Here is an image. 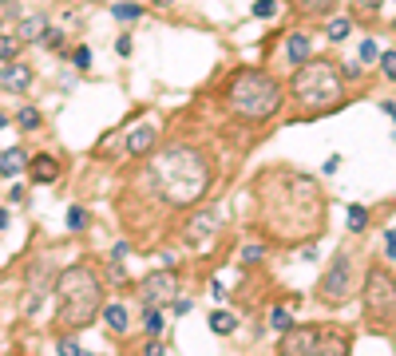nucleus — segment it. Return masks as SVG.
<instances>
[{"label": "nucleus", "instance_id": "obj_5", "mask_svg": "<svg viewBox=\"0 0 396 356\" xmlns=\"http://www.w3.org/2000/svg\"><path fill=\"white\" fill-rule=\"evenodd\" d=\"M226 107L234 111L238 119H246V123H266L282 107V87H277V79H270L258 68H242V72H234V79L226 87Z\"/></svg>", "mask_w": 396, "mask_h": 356}, {"label": "nucleus", "instance_id": "obj_11", "mask_svg": "<svg viewBox=\"0 0 396 356\" xmlns=\"http://www.w3.org/2000/svg\"><path fill=\"white\" fill-rule=\"evenodd\" d=\"M0 87L4 91H28L32 87V68L28 63H20V60H8V63H0Z\"/></svg>", "mask_w": 396, "mask_h": 356}, {"label": "nucleus", "instance_id": "obj_23", "mask_svg": "<svg viewBox=\"0 0 396 356\" xmlns=\"http://www.w3.org/2000/svg\"><path fill=\"white\" fill-rule=\"evenodd\" d=\"M112 16H115V20H127V24H131V20H139V16H143V8L127 0V4H112Z\"/></svg>", "mask_w": 396, "mask_h": 356}, {"label": "nucleus", "instance_id": "obj_12", "mask_svg": "<svg viewBox=\"0 0 396 356\" xmlns=\"http://www.w3.org/2000/svg\"><path fill=\"white\" fill-rule=\"evenodd\" d=\"M155 143H159V131H155L151 123L135 127V131H127V155H131V159L151 155V150H155Z\"/></svg>", "mask_w": 396, "mask_h": 356}, {"label": "nucleus", "instance_id": "obj_26", "mask_svg": "<svg viewBox=\"0 0 396 356\" xmlns=\"http://www.w3.org/2000/svg\"><path fill=\"white\" fill-rule=\"evenodd\" d=\"M87 222H91V218H87L84 206H72V210H68V230L79 233V230H87Z\"/></svg>", "mask_w": 396, "mask_h": 356}, {"label": "nucleus", "instance_id": "obj_7", "mask_svg": "<svg viewBox=\"0 0 396 356\" xmlns=\"http://www.w3.org/2000/svg\"><path fill=\"white\" fill-rule=\"evenodd\" d=\"M357 293H360L357 261H353L349 249H337L333 261H329V270H325V277H321V285H317V297H321L329 309H341V305H349Z\"/></svg>", "mask_w": 396, "mask_h": 356}, {"label": "nucleus", "instance_id": "obj_18", "mask_svg": "<svg viewBox=\"0 0 396 356\" xmlns=\"http://www.w3.org/2000/svg\"><path fill=\"white\" fill-rule=\"evenodd\" d=\"M234 329H238V317H234V313H226V309H214V313H211V332L230 336Z\"/></svg>", "mask_w": 396, "mask_h": 356}, {"label": "nucleus", "instance_id": "obj_31", "mask_svg": "<svg viewBox=\"0 0 396 356\" xmlns=\"http://www.w3.org/2000/svg\"><path fill=\"white\" fill-rule=\"evenodd\" d=\"M20 44H24V40H8V36H0V60H13L16 52H20Z\"/></svg>", "mask_w": 396, "mask_h": 356}, {"label": "nucleus", "instance_id": "obj_40", "mask_svg": "<svg viewBox=\"0 0 396 356\" xmlns=\"http://www.w3.org/2000/svg\"><path fill=\"white\" fill-rule=\"evenodd\" d=\"M4 226H8V210L0 206V230H4Z\"/></svg>", "mask_w": 396, "mask_h": 356}, {"label": "nucleus", "instance_id": "obj_32", "mask_svg": "<svg viewBox=\"0 0 396 356\" xmlns=\"http://www.w3.org/2000/svg\"><path fill=\"white\" fill-rule=\"evenodd\" d=\"M273 13H277V0H258V4H254V16H258V20H270Z\"/></svg>", "mask_w": 396, "mask_h": 356}, {"label": "nucleus", "instance_id": "obj_19", "mask_svg": "<svg viewBox=\"0 0 396 356\" xmlns=\"http://www.w3.org/2000/svg\"><path fill=\"white\" fill-rule=\"evenodd\" d=\"M301 16H325V13H333V4L337 0H289Z\"/></svg>", "mask_w": 396, "mask_h": 356}, {"label": "nucleus", "instance_id": "obj_1", "mask_svg": "<svg viewBox=\"0 0 396 356\" xmlns=\"http://www.w3.org/2000/svg\"><path fill=\"white\" fill-rule=\"evenodd\" d=\"M325 222V198L305 174H270L261 186V226L277 242H305L313 233H321Z\"/></svg>", "mask_w": 396, "mask_h": 356}, {"label": "nucleus", "instance_id": "obj_36", "mask_svg": "<svg viewBox=\"0 0 396 356\" xmlns=\"http://www.w3.org/2000/svg\"><path fill=\"white\" fill-rule=\"evenodd\" d=\"M60 353L63 356H84V348H79L75 341H60Z\"/></svg>", "mask_w": 396, "mask_h": 356}, {"label": "nucleus", "instance_id": "obj_42", "mask_svg": "<svg viewBox=\"0 0 396 356\" xmlns=\"http://www.w3.org/2000/svg\"><path fill=\"white\" fill-rule=\"evenodd\" d=\"M4 127H8V115H4V111H0V131H4Z\"/></svg>", "mask_w": 396, "mask_h": 356}, {"label": "nucleus", "instance_id": "obj_21", "mask_svg": "<svg viewBox=\"0 0 396 356\" xmlns=\"http://www.w3.org/2000/svg\"><path fill=\"white\" fill-rule=\"evenodd\" d=\"M349 32H353V20H349V16H337V20H329V28H325V36L333 40V44L349 40Z\"/></svg>", "mask_w": 396, "mask_h": 356}, {"label": "nucleus", "instance_id": "obj_41", "mask_svg": "<svg viewBox=\"0 0 396 356\" xmlns=\"http://www.w3.org/2000/svg\"><path fill=\"white\" fill-rule=\"evenodd\" d=\"M151 4H159V8H171L174 0H151Z\"/></svg>", "mask_w": 396, "mask_h": 356}, {"label": "nucleus", "instance_id": "obj_8", "mask_svg": "<svg viewBox=\"0 0 396 356\" xmlns=\"http://www.w3.org/2000/svg\"><path fill=\"white\" fill-rule=\"evenodd\" d=\"M325 341V332L317 325H294V329L282 332V341H277V353L285 356H305V353H317Z\"/></svg>", "mask_w": 396, "mask_h": 356}, {"label": "nucleus", "instance_id": "obj_4", "mask_svg": "<svg viewBox=\"0 0 396 356\" xmlns=\"http://www.w3.org/2000/svg\"><path fill=\"white\" fill-rule=\"evenodd\" d=\"M289 91L301 103L305 115H329L345 103V79L329 60H305L297 63L294 79H289Z\"/></svg>", "mask_w": 396, "mask_h": 356}, {"label": "nucleus", "instance_id": "obj_20", "mask_svg": "<svg viewBox=\"0 0 396 356\" xmlns=\"http://www.w3.org/2000/svg\"><path fill=\"white\" fill-rule=\"evenodd\" d=\"M345 222H349V230L353 233H365V226H369V210L360 206V202H353V206L345 210Z\"/></svg>", "mask_w": 396, "mask_h": 356}, {"label": "nucleus", "instance_id": "obj_2", "mask_svg": "<svg viewBox=\"0 0 396 356\" xmlns=\"http://www.w3.org/2000/svg\"><path fill=\"white\" fill-rule=\"evenodd\" d=\"M151 186L171 206H198L211 186V167L195 147H167L151 162Z\"/></svg>", "mask_w": 396, "mask_h": 356}, {"label": "nucleus", "instance_id": "obj_15", "mask_svg": "<svg viewBox=\"0 0 396 356\" xmlns=\"http://www.w3.org/2000/svg\"><path fill=\"white\" fill-rule=\"evenodd\" d=\"M24 167H28V155L20 147H8L4 155H0V174H4V178H16Z\"/></svg>", "mask_w": 396, "mask_h": 356}, {"label": "nucleus", "instance_id": "obj_37", "mask_svg": "<svg viewBox=\"0 0 396 356\" xmlns=\"http://www.w3.org/2000/svg\"><path fill=\"white\" fill-rule=\"evenodd\" d=\"M384 254H388V258H396V226L388 230V238H384Z\"/></svg>", "mask_w": 396, "mask_h": 356}, {"label": "nucleus", "instance_id": "obj_13", "mask_svg": "<svg viewBox=\"0 0 396 356\" xmlns=\"http://www.w3.org/2000/svg\"><path fill=\"white\" fill-rule=\"evenodd\" d=\"M28 174H32V183H56L60 178V162L52 159V155H32L28 159Z\"/></svg>", "mask_w": 396, "mask_h": 356}, {"label": "nucleus", "instance_id": "obj_39", "mask_svg": "<svg viewBox=\"0 0 396 356\" xmlns=\"http://www.w3.org/2000/svg\"><path fill=\"white\" fill-rule=\"evenodd\" d=\"M115 52H119V56H131V40L119 36V40H115Z\"/></svg>", "mask_w": 396, "mask_h": 356}, {"label": "nucleus", "instance_id": "obj_38", "mask_svg": "<svg viewBox=\"0 0 396 356\" xmlns=\"http://www.w3.org/2000/svg\"><path fill=\"white\" fill-rule=\"evenodd\" d=\"M190 309H195V301H190V297H178V301H174V313H190Z\"/></svg>", "mask_w": 396, "mask_h": 356}, {"label": "nucleus", "instance_id": "obj_34", "mask_svg": "<svg viewBox=\"0 0 396 356\" xmlns=\"http://www.w3.org/2000/svg\"><path fill=\"white\" fill-rule=\"evenodd\" d=\"M72 63H75V68H87V63H91V52H87V48H75L72 52Z\"/></svg>", "mask_w": 396, "mask_h": 356}, {"label": "nucleus", "instance_id": "obj_17", "mask_svg": "<svg viewBox=\"0 0 396 356\" xmlns=\"http://www.w3.org/2000/svg\"><path fill=\"white\" fill-rule=\"evenodd\" d=\"M44 32H48V20L44 16H28V20H20V40L24 44H32V40H44Z\"/></svg>", "mask_w": 396, "mask_h": 356}, {"label": "nucleus", "instance_id": "obj_25", "mask_svg": "<svg viewBox=\"0 0 396 356\" xmlns=\"http://www.w3.org/2000/svg\"><path fill=\"white\" fill-rule=\"evenodd\" d=\"M270 325H273V329H277V332L294 329V317H289V309H285V305H277V309H273V313H270Z\"/></svg>", "mask_w": 396, "mask_h": 356}, {"label": "nucleus", "instance_id": "obj_16", "mask_svg": "<svg viewBox=\"0 0 396 356\" xmlns=\"http://www.w3.org/2000/svg\"><path fill=\"white\" fill-rule=\"evenodd\" d=\"M103 320H107V329L115 332V336H123L127 332V305H103Z\"/></svg>", "mask_w": 396, "mask_h": 356}, {"label": "nucleus", "instance_id": "obj_27", "mask_svg": "<svg viewBox=\"0 0 396 356\" xmlns=\"http://www.w3.org/2000/svg\"><path fill=\"white\" fill-rule=\"evenodd\" d=\"M261 258H266V246H261V242L242 246V261H246V265H254V261H261Z\"/></svg>", "mask_w": 396, "mask_h": 356}, {"label": "nucleus", "instance_id": "obj_3", "mask_svg": "<svg viewBox=\"0 0 396 356\" xmlns=\"http://www.w3.org/2000/svg\"><path fill=\"white\" fill-rule=\"evenodd\" d=\"M52 289H56V320H60L63 329L79 332L87 325H96V317L103 313V281L87 265L63 270L52 281Z\"/></svg>", "mask_w": 396, "mask_h": 356}, {"label": "nucleus", "instance_id": "obj_30", "mask_svg": "<svg viewBox=\"0 0 396 356\" xmlns=\"http://www.w3.org/2000/svg\"><path fill=\"white\" fill-rule=\"evenodd\" d=\"M381 60V48H376V40H365L360 44V63H376Z\"/></svg>", "mask_w": 396, "mask_h": 356}, {"label": "nucleus", "instance_id": "obj_28", "mask_svg": "<svg viewBox=\"0 0 396 356\" xmlns=\"http://www.w3.org/2000/svg\"><path fill=\"white\" fill-rule=\"evenodd\" d=\"M376 63H381L384 79H393V84H396V52H381V60H376Z\"/></svg>", "mask_w": 396, "mask_h": 356}, {"label": "nucleus", "instance_id": "obj_29", "mask_svg": "<svg viewBox=\"0 0 396 356\" xmlns=\"http://www.w3.org/2000/svg\"><path fill=\"white\" fill-rule=\"evenodd\" d=\"M381 4H384V0H353V13H360V16H376V13H381Z\"/></svg>", "mask_w": 396, "mask_h": 356}, {"label": "nucleus", "instance_id": "obj_14", "mask_svg": "<svg viewBox=\"0 0 396 356\" xmlns=\"http://www.w3.org/2000/svg\"><path fill=\"white\" fill-rule=\"evenodd\" d=\"M285 60L294 63H305V60H313V40L305 36V32H294V36H285Z\"/></svg>", "mask_w": 396, "mask_h": 356}, {"label": "nucleus", "instance_id": "obj_6", "mask_svg": "<svg viewBox=\"0 0 396 356\" xmlns=\"http://www.w3.org/2000/svg\"><path fill=\"white\" fill-rule=\"evenodd\" d=\"M360 305L372 329H396V277L384 265H372L360 281Z\"/></svg>", "mask_w": 396, "mask_h": 356}, {"label": "nucleus", "instance_id": "obj_24", "mask_svg": "<svg viewBox=\"0 0 396 356\" xmlns=\"http://www.w3.org/2000/svg\"><path fill=\"white\" fill-rule=\"evenodd\" d=\"M16 123L24 127V131H36V127H40V111L36 107H20V111H16Z\"/></svg>", "mask_w": 396, "mask_h": 356}, {"label": "nucleus", "instance_id": "obj_9", "mask_svg": "<svg viewBox=\"0 0 396 356\" xmlns=\"http://www.w3.org/2000/svg\"><path fill=\"white\" fill-rule=\"evenodd\" d=\"M214 238H218V214L214 210H195L183 226V242L190 249H206Z\"/></svg>", "mask_w": 396, "mask_h": 356}, {"label": "nucleus", "instance_id": "obj_35", "mask_svg": "<svg viewBox=\"0 0 396 356\" xmlns=\"http://www.w3.org/2000/svg\"><path fill=\"white\" fill-rule=\"evenodd\" d=\"M131 258V246H127V242H119V246L112 249V261H127Z\"/></svg>", "mask_w": 396, "mask_h": 356}, {"label": "nucleus", "instance_id": "obj_10", "mask_svg": "<svg viewBox=\"0 0 396 356\" xmlns=\"http://www.w3.org/2000/svg\"><path fill=\"white\" fill-rule=\"evenodd\" d=\"M174 289H178V277L174 270H162V273H151L147 281L139 285V301L143 305H162V301H171Z\"/></svg>", "mask_w": 396, "mask_h": 356}, {"label": "nucleus", "instance_id": "obj_22", "mask_svg": "<svg viewBox=\"0 0 396 356\" xmlns=\"http://www.w3.org/2000/svg\"><path fill=\"white\" fill-rule=\"evenodd\" d=\"M162 325H167V317H162V305L155 309V305H147V317H143V329L155 336V332H162Z\"/></svg>", "mask_w": 396, "mask_h": 356}, {"label": "nucleus", "instance_id": "obj_33", "mask_svg": "<svg viewBox=\"0 0 396 356\" xmlns=\"http://www.w3.org/2000/svg\"><path fill=\"white\" fill-rule=\"evenodd\" d=\"M63 32H56V28H48V32H44V40H40V44H44V48H52V52H60V44H63Z\"/></svg>", "mask_w": 396, "mask_h": 356}]
</instances>
